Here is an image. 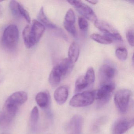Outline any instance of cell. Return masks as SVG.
Masks as SVG:
<instances>
[{"instance_id": "cell-1", "label": "cell", "mask_w": 134, "mask_h": 134, "mask_svg": "<svg viewBox=\"0 0 134 134\" xmlns=\"http://www.w3.org/2000/svg\"><path fill=\"white\" fill-rule=\"evenodd\" d=\"M28 99L27 93L18 91L13 93L7 99L3 108L1 118L4 123L10 122L17 113L19 106Z\"/></svg>"}, {"instance_id": "cell-2", "label": "cell", "mask_w": 134, "mask_h": 134, "mask_svg": "<svg viewBox=\"0 0 134 134\" xmlns=\"http://www.w3.org/2000/svg\"><path fill=\"white\" fill-rule=\"evenodd\" d=\"M45 28L38 20L32 21L27 25L23 32L24 43L28 48L34 47L40 41L44 33Z\"/></svg>"}, {"instance_id": "cell-3", "label": "cell", "mask_w": 134, "mask_h": 134, "mask_svg": "<svg viewBox=\"0 0 134 134\" xmlns=\"http://www.w3.org/2000/svg\"><path fill=\"white\" fill-rule=\"evenodd\" d=\"M19 30L17 26L11 25L4 30L2 37V43L6 48L12 50L16 47L19 39Z\"/></svg>"}, {"instance_id": "cell-4", "label": "cell", "mask_w": 134, "mask_h": 134, "mask_svg": "<svg viewBox=\"0 0 134 134\" xmlns=\"http://www.w3.org/2000/svg\"><path fill=\"white\" fill-rule=\"evenodd\" d=\"M114 84L112 83L104 84L98 90L93 91L95 99H97V106L100 108L109 101L112 92L115 89Z\"/></svg>"}, {"instance_id": "cell-5", "label": "cell", "mask_w": 134, "mask_h": 134, "mask_svg": "<svg viewBox=\"0 0 134 134\" xmlns=\"http://www.w3.org/2000/svg\"><path fill=\"white\" fill-rule=\"evenodd\" d=\"M132 92L127 89H122L118 91L114 96V103L118 110L121 113L127 111Z\"/></svg>"}, {"instance_id": "cell-6", "label": "cell", "mask_w": 134, "mask_h": 134, "mask_svg": "<svg viewBox=\"0 0 134 134\" xmlns=\"http://www.w3.org/2000/svg\"><path fill=\"white\" fill-rule=\"evenodd\" d=\"M93 91H85L74 95L69 102L70 105L74 107H83L91 105L94 100Z\"/></svg>"}, {"instance_id": "cell-7", "label": "cell", "mask_w": 134, "mask_h": 134, "mask_svg": "<svg viewBox=\"0 0 134 134\" xmlns=\"http://www.w3.org/2000/svg\"><path fill=\"white\" fill-rule=\"evenodd\" d=\"M94 25L98 29L112 40L122 41V37L118 31L109 23L102 20L97 19L94 22Z\"/></svg>"}, {"instance_id": "cell-8", "label": "cell", "mask_w": 134, "mask_h": 134, "mask_svg": "<svg viewBox=\"0 0 134 134\" xmlns=\"http://www.w3.org/2000/svg\"><path fill=\"white\" fill-rule=\"evenodd\" d=\"M67 2L73 6L76 10L86 19L94 22L97 20V16L92 9L82 1H68Z\"/></svg>"}, {"instance_id": "cell-9", "label": "cell", "mask_w": 134, "mask_h": 134, "mask_svg": "<svg viewBox=\"0 0 134 134\" xmlns=\"http://www.w3.org/2000/svg\"><path fill=\"white\" fill-rule=\"evenodd\" d=\"M134 119L120 118L114 122L111 129L112 134H123L134 125Z\"/></svg>"}, {"instance_id": "cell-10", "label": "cell", "mask_w": 134, "mask_h": 134, "mask_svg": "<svg viewBox=\"0 0 134 134\" xmlns=\"http://www.w3.org/2000/svg\"><path fill=\"white\" fill-rule=\"evenodd\" d=\"M9 7L14 16L23 18L28 23H31V18L29 12L21 3L15 1H12L10 3Z\"/></svg>"}, {"instance_id": "cell-11", "label": "cell", "mask_w": 134, "mask_h": 134, "mask_svg": "<svg viewBox=\"0 0 134 134\" xmlns=\"http://www.w3.org/2000/svg\"><path fill=\"white\" fill-rule=\"evenodd\" d=\"M84 119L80 115L73 116L69 125V130L70 134H81L83 125Z\"/></svg>"}, {"instance_id": "cell-12", "label": "cell", "mask_w": 134, "mask_h": 134, "mask_svg": "<svg viewBox=\"0 0 134 134\" xmlns=\"http://www.w3.org/2000/svg\"><path fill=\"white\" fill-rule=\"evenodd\" d=\"M100 74L103 84L107 83V82H109L115 76L116 69L112 66L105 65L100 69Z\"/></svg>"}, {"instance_id": "cell-13", "label": "cell", "mask_w": 134, "mask_h": 134, "mask_svg": "<svg viewBox=\"0 0 134 134\" xmlns=\"http://www.w3.org/2000/svg\"><path fill=\"white\" fill-rule=\"evenodd\" d=\"M69 96L68 88L65 86H60L55 90L54 93V98L59 105H63L67 100Z\"/></svg>"}, {"instance_id": "cell-14", "label": "cell", "mask_w": 134, "mask_h": 134, "mask_svg": "<svg viewBox=\"0 0 134 134\" xmlns=\"http://www.w3.org/2000/svg\"><path fill=\"white\" fill-rule=\"evenodd\" d=\"M62 74L58 65L53 68L49 75V83L52 87H55L60 83Z\"/></svg>"}, {"instance_id": "cell-15", "label": "cell", "mask_w": 134, "mask_h": 134, "mask_svg": "<svg viewBox=\"0 0 134 134\" xmlns=\"http://www.w3.org/2000/svg\"><path fill=\"white\" fill-rule=\"evenodd\" d=\"M37 18L38 21L40 22L45 28L51 30L58 29V27L48 18L44 13L43 8L42 7L41 8L38 14Z\"/></svg>"}, {"instance_id": "cell-16", "label": "cell", "mask_w": 134, "mask_h": 134, "mask_svg": "<svg viewBox=\"0 0 134 134\" xmlns=\"http://www.w3.org/2000/svg\"><path fill=\"white\" fill-rule=\"evenodd\" d=\"M74 64L68 58L64 59L58 64L63 77L65 76L70 72L74 67Z\"/></svg>"}, {"instance_id": "cell-17", "label": "cell", "mask_w": 134, "mask_h": 134, "mask_svg": "<svg viewBox=\"0 0 134 134\" xmlns=\"http://www.w3.org/2000/svg\"><path fill=\"white\" fill-rule=\"evenodd\" d=\"M80 47L77 43L73 42L71 44L68 51V58L73 63H75L78 60L80 55Z\"/></svg>"}, {"instance_id": "cell-18", "label": "cell", "mask_w": 134, "mask_h": 134, "mask_svg": "<svg viewBox=\"0 0 134 134\" xmlns=\"http://www.w3.org/2000/svg\"><path fill=\"white\" fill-rule=\"evenodd\" d=\"M50 96L48 92H41L37 94L36 101L38 105L42 108H46L48 106L50 101Z\"/></svg>"}, {"instance_id": "cell-19", "label": "cell", "mask_w": 134, "mask_h": 134, "mask_svg": "<svg viewBox=\"0 0 134 134\" xmlns=\"http://www.w3.org/2000/svg\"><path fill=\"white\" fill-rule=\"evenodd\" d=\"M90 38L96 42L104 44H109L113 43V40L106 36H102L98 34L94 33L90 36Z\"/></svg>"}, {"instance_id": "cell-20", "label": "cell", "mask_w": 134, "mask_h": 134, "mask_svg": "<svg viewBox=\"0 0 134 134\" xmlns=\"http://www.w3.org/2000/svg\"><path fill=\"white\" fill-rule=\"evenodd\" d=\"M89 86L86 81L84 76H81L77 78L75 83V91L76 92H80Z\"/></svg>"}, {"instance_id": "cell-21", "label": "cell", "mask_w": 134, "mask_h": 134, "mask_svg": "<svg viewBox=\"0 0 134 134\" xmlns=\"http://www.w3.org/2000/svg\"><path fill=\"white\" fill-rule=\"evenodd\" d=\"M39 110L37 107L35 106L31 111L30 119V124L32 127L34 128L38 122L39 119Z\"/></svg>"}, {"instance_id": "cell-22", "label": "cell", "mask_w": 134, "mask_h": 134, "mask_svg": "<svg viewBox=\"0 0 134 134\" xmlns=\"http://www.w3.org/2000/svg\"><path fill=\"white\" fill-rule=\"evenodd\" d=\"M115 54L119 60L125 61L127 58L128 52L125 47H119L116 49Z\"/></svg>"}, {"instance_id": "cell-23", "label": "cell", "mask_w": 134, "mask_h": 134, "mask_svg": "<svg viewBox=\"0 0 134 134\" xmlns=\"http://www.w3.org/2000/svg\"><path fill=\"white\" fill-rule=\"evenodd\" d=\"M84 77L89 85L94 83L95 79V75L94 69L92 67H89Z\"/></svg>"}, {"instance_id": "cell-24", "label": "cell", "mask_w": 134, "mask_h": 134, "mask_svg": "<svg viewBox=\"0 0 134 134\" xmlns=\"http://www.w3.org/2000/svg\"><path fill=\"white\" fill-rule=\"evenodd\" d=\"M63 25L66 30L74 37H76L77 36L76 29L75 25L71 23L67 22L64 21Z\"/></svg>"}, {"instance_id": "cell-25", "label": "cell", "mask_w": 134, "mask_h": 134, "mask_svg": "<svg viewBox=\"0 0 134 134\" xmlns=\"http://www.w3.org/2000/svg\"><path fill=\"white\" fill-rule=\"evenodd\" d=\"M65 21L74 24L76 21V17L73 10L70 9L66 12L65 16Z\"/></svg>"}, {"instance_id": "cell-26", "label": "cell", "mask_w": 134, "mask_h": 134, "mask_svg": "<svg viewBox=\"0 0 134 134\" xmlns=\"http://www.w3.org/2000/svg\"><path fill=\"white\" fill-rule=\"evenodd\" d=\"M78 25L80 30L82 31H86L88 27V23L87 20L83 17H79L78 20Z\"/></svg>"}, {"instance_id": "cell-27", "label": "cell", "mask_w": 134, "mask_h": 134, "mask_svg": "<svg viewBox=\"0 0 134 134\" xmlns=\"http://www.w3.org/2000/svg\"><path fill=\"white\" fill-rule=\"evenodd\" d=\"M134 30L133 29L128 30L126 32V36L129 43L132 47H134Z\"/></svg>"}, {"instance_id": "cell-28", "label": "cell", "mask_w": 134, "mask_h": 134, "mask_svg": "<svg viewBox=\"0 0 134 134\" xmlns=\"http://www.w3.org/2000/svg\"><path fill=\"white\" fill-rule=\"evenodd\" d=\"M105 118L102 117L100 119H99L96 122L94 125L95 129H97L99 128L101 125H102V124H103L104 121H105Z\"/></svg>"}, {"instance_id": "cell-29", "label": "cell", "mask_w": 134, "mask_h": 134, "mask_svg": "<svg viewBox=\"0 0 134 134\" xmlns=\"http://www.w3.org/2000/svg\"><path fill=\"white\" fill-rule=\"evenodd\" d=\"M87 2L91 4L95 5V4H97L98 3V1H97V0H92V1H88Z\"/></svg>"}, {"instance_id": "cell-30", "label": "cell", "mask_w": 134, "mask_h": 134, "mask_svg": "<svg viewBox=\"0 0 134 134\" xmlns=\"http://www.w3.org/2000/svg\"><path fill=\"white\" fill-rule=\"evenodd\" d=\"M2 73H1V71L0 70V82H1V79H2Z\"/></svg>"}, {"instance_id": "cell-31", "label": "cell", "mask_w": 134, "mask_h": 134, "mask_svg": "<svg viewBox=\"0 0 134 134\" xmlns=\"http://www.w3.org/2000/svg\"><path fill=\"white\" fill-rule=\"evenodd\" d=\"M5 134V133H3V134Z\"/></svg>"}]
</instances>
